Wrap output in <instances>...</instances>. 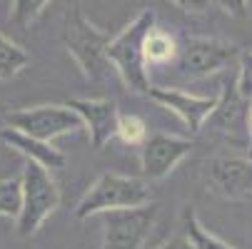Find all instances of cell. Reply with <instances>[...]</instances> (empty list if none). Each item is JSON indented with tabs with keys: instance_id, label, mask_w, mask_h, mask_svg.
Here are the masks:
<instances>
[{
	"instance_id": "6da1fadb",
	"label": "cell",
	"mask_w": 252,
	"mask_h": 249,
	"mask_svg": "<svg viewBox=\"0 0 252 249\" xmlns=\"http://www.w3.org/2000/svg\"><path fill=\"white\" fill-rule=\"evenodd\" d=\"M155 28V13L153 10H142L118 38L110 40L107 45V60L110 67L118 70V75L123 78L125 87H130L132 92L148 95L150 92V75H148V62H145V45L148 32Z\"/></svg>"
},
{
	"instance_id": "7a4b0ae2",
	"label": "cell",
	"mask_w": 252,
	"mask_h": 249,
	"mask_svg": "<svg viewBox=\"0 0 252 249\" xmlns=\"http://www.w3.org/2000/svg\"><path fill=\"white\" fill-rule=\"evenodd\" d=\"M63 43L67 53L73 55L78 67L83 70L85 80L90 83H102L107 70H110V60H107V45H110V35L97 30L80 10V5H73L65 15L63 25Z\"/></svg>"
},
{
	"instance_id": "3957f363",
	"label": "cell",
	"mask_w": 252,
	"mask_h": 249,
	"mask_svg": "<svg viewBox=\"0 0 252 249\" xmlns=\"http://www.w3.org/2000/svg\"><path fill=\"white\" fill-rule=\"evenodd\" d=\"M142 204H150V190H148L145 180L105 172L97 177V182L78 202L75 217L88 220L95 215H105V212L132 209V207H142Z\"/></svg>"
},
{
	"instance_id": "277c9868",
	"label": "cell",
	"mask_w": 252,
	"mask_h": 249,
	"mask_svg": "<svg viewBox=\"0 0 252 249\" xmlns=\"http://www.w3.org/2000/svg\"><path fill=\"white\" fill-rule=\"evenodd\" d=\"M20 182H23V207H20L15 224H18L20 237H32L43 227V222L58 209L60 190L50 177V172L35 162L25 165Z\"/></svg>"
},
{
	"instance_id": "5b68a950",
	"label": "cell",
	"mask_w": 252,
	"mask_h": 249,
	"mask_svg": "<svg viewBox=\"0 0 252 249\" xmlns=\"http://www.w3.org/2000/svg\"><path fill=\"white\" fill-rule=\"evenodd\" d=\"M242 48L225 43V40H210V38H190L177 48L172 60L175 70L188 80H200L212 73H220L222 67L240 60Z\"/></svg>"
},
{
	"instance_id": "8992f818",
	"label": "cell",
	"mask_w": 252,
	"mask_h": 249,
	"mask_svg": "<svg viewBox=\"0 0 252 249\" xmlns=\"http://www.w3.org/2000/svg\"><path fill=\"white\" fill-rule=\"evenodd\" d=\"M5 122L13 130H20L35 139H45V142H53L55 137L83 130V120L67 105H35V108H23V110L10 112L5 117Z\"/></svg>"
},
{
	"instance_id": "52a82bcc",
	"label": "cell",
	"mask_w": 252,
	"mask_h": 249,
	"mask_svg": "<svg viewBox=\"0 0 252 249\" xmlns=\"http://www.w3.org/2000/svg\"><path fill=\"white\" fill-rule=\"evenodd\" d=\"M102 217H105L102 249H140L155 227L158 204L150 202L132 209H115L105 212Z\"/></svg>"
},
{
	"instance_id": "ba28073f",
	"label": "cell",
	"mask_w": 252,
	"mask_h": 249,
	"mask_svg": "<svg viewBox=\"0 0 252 249\" xmlns=\"http://www.w3.org/2000/svg\"><path fill=\"white\" fill-rule=\"evenodd\" d=\"M140 147H142L140 150V169H142L145 182H160L190 155L192 142L185 137L155 132V135H148V139Z\"/></svg>"
},
{
	"instance_id": "9c48e42d",
	"label": "cell",
	"mask_w": 252,
	"mask_h": 249,
	"mask_svg": "<svg viewBox=\"0 0 252 249\" xmlns=\"http://www.w3.org/2000/svg\"><path fill=\"white\" fill-rule=\"evenodd\" d=\"M207 125L237 145H250V100L237 92L235 83H227L218 95V105L207 117Z\"/></svg>"
},
{
	"instance_id": "30bf717a",
	"label": "cell",
	"mask_w": 252,
	"mask_h": 249,
	"mask_svg": "<svg viewBox=\"0 0 252 249\" xmlns=\"http://www.w3.org/2000/svg\"><path fill=\"white\" fill-rule=\"evenodd\" d=\"M207 185L215 194L227 199L252 197V160L250 157H215L205 165Z\"/></svg>"
},
{
	"instance_id": "8fae6325",
	"label": "cell",
	"mask_w": 252,
	"mask_h": 249,
	"mask_svg": "<svg viewBox=\"0 0 252 249\" xmlns=\"http://www.w3.org/2000/svg\"><path fill=\"white\" fill-rule=\"evenodd\" d=\"M65 105L70 110H75L78 117L83 120V130H88V137H90L93 147L100 150L105 142H110L115 137L118 120H120L115 100H110V97H100V100L78 97V100H67Z\"/></svg>"
},
{
	"instance_id": "7c38bea8",
	"label": "cell",
	"mask_w": 252,
	"mask_h": 249,
	"mask_svg": "<svg viewBox=\"0 0 252 249\" xmlns=\"http://www.w3.org/2000/svg\"><path fill=\"white\" fill-rule=\"evenodd\" d=\"M148 95L155 102H160L165 110L175 112L190 127V132H200L207 117L212 115L215 105H218V97H202V95H192L177 87H150Z\"/></svg>"
},
{
	"instance_id": "4fadbf2b",
	"label": "cell",
	"mask_w": 252,
	"mask_h": 249,
	"mask_svg": "<svg viewBox=\"0 0 252 249\" xmlns=\"http://www.w3.org/2000/svg\"><path fill=\"white\" fill-rule=\"evenodd\" d=\"M0 137H3L5 145H10V150H15L18 155L28 157V162H35V165L45 167L48 172L63 169L65 162H67L65 155H63L58 147H53L50 142L35 139V137H30V135H25V132H20V130L5 127L3 132H0Z\"/></svg>"
},
{
	"instance_id": "5bb4252c",
	"label": "cell",
	"mask_w": 252,
	"mask_h": 249,
	"mask_svg": "<svg viewBox=\"0 0 252 249\" xmlns=\"http://www.w3.org/2000/svg\"><path fill=\"white\" fill-rule=\"evenodd\" d=\"M142 53H145V62L148 65H167L177 55V43H175V38L170 32L153 28L148 32V38H145Z\"/></svg>"
},
{
	"instance_id": "9a60e30c",
	"label": "cell",
	"mask_w": 252,
	"mask_h": 249,
	"mask_svg": "<svg viewBox=\"0 0 252 249\" xmlns=\"http://www.w3.org/2000/svg\"><path fill=\"white\" fill-rule=\"evenodd\" d=\"M183 222H185V239L190 242L192 249H235V247L227 244L225 239L215 237L210 229H205L202 222L197 220V215H195L192 207H185Z\"/></svg>"
},
{
	"instance_id": "2e32d148",
	"label": "cell",
	"mask_w": 252,
	"mask_h": 249,
	"mask_svg": "<svg viewBox=\"0 0 252 249\" xmlns=\"http://www.w3.org/2000/svg\"><path fill=\"white\" fill-rule=\"evenodd\" d=\"M28 62H30L28 53L18 43H13L10 38H5V35L0 32V80L15 78Z\"/></svg>"
},
{
	"instance_id": "e0dca14e",
	"label": "cell",
	"mask_w": 252,
	"mask_h": 249,
	"mask_svg": "<svg viewBox=\"0 0 252 249\" xmlns=\"http://www.w3.org/2000/svg\"><path fill=\"white\" fill-rule=\"evenodd\" d=\"M20 207H23V182H20V177L0 180V217L18 220Z\"/></svg>"
},
{
	"instance_id": "ac0fdd59",
	"label": "cell",
	"mask_w": 252,
	"mask_h": 249,
	"mask_svg": "<svg viewBox=\"0 0 252 249\" xmlns=\"http://www.w3.org/2000/svg\"><path fill=\"white\" fill-rule=\"evenodd\" d=\"M115 137H120L125 145H142L148 139V125L137 115H120Z\"/></svg>"
},
{
	"instance_id": "d6986e66",
	"label": "cell",
	"mask_w": 252,
	"mask_h": 249,
	"mask_svg": "<svg viewBox=\"0 0 252 249\" xmlns=\"http://www.w3.org/2000/svg\"><path fill=\"white\" fill-rule=\"evenodd\" d=\"M53 0H13V23L18 28H28L40 18L45 5Z\"/></svg>"
},
{
	"instance_id": "ffe728a7",
	"label": "cell",
	"mask_w": 252,
	"mask_h": 249,
	"mask_svg": "<svg viewBox=\"0 0 252 249\" xmlns=\"http://www.w3.org/2000/svg\"><path fill=\"white\" fill-rule=\"evenodd\" d=\"M237 62H240V73L235 87L245 100H252V50H242Z\"/></svg>"
},
{
	"instance_id": "44dd1931",
	"label": "cell",
	"mask_w": 252,
	"mask_h": 249,
	"mask_svg": "<svg viewBox=\"0 0 252 249\" xmlns=\"http://www.w3.org/2000/svg\"><path fill=\"white\" fill-rule=\"evenodd\" d=\"M218 8H222L232 18H245L247 15V0H212Z\"/></svg>"
},
{
	"instance_id": "7402d4cb",
	"label": "cell",
	"mask_w": 252,
	"mask_h": 249,
	"mask_svg": "<svg viewBox=\"0 0 252 249\" xmlns=\"http://www.w3.org/2000/svg\"><path fill=\"white\" fill-rule=\"evenodd\" d=\"M172 3L180 10H185V13H205L207 5H210V0H172Z\"/></svg>"
},
{
	"instance_id": "603a6c76",
	"label": "cell",
	"mask_w": 252,
	"mask_h": 249,
	"mask_svg": "<svg viewBox=\"0 0 252 249\" xmlns=\"http://www.w3.org/2000/svg\"><path fill=\"white\" fill-rule=\"evenodd\" d=\"M155 249H192V247H190V242L185 237H172V239H167L165 244H160Z\"/></svg>"
},
{
	"instance_id": "cb8c5ba5",
	"label": "cell",
	"mask_w": 252,
	"mask_h": 249,
	"mask_svg": "<svg viewBox=\"0 0 252 249\" xmlns=\"http://www.w3.org/2000/svg\"><path fill=\"white\" fill-rule=\"evenodd\" d=\"M247 150H250V160H252V100H250V145H247Z\"/></svg>"
}]
</instances>
